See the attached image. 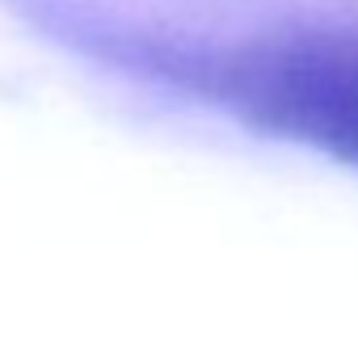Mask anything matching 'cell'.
<instances>
[{"label":"cell","mask_w":358,"mask_h":362,"mask_svg":"<svg viewBox=\"0 0 358 362\" xmlns=\"http://www.w3.org/2000/svg\"><path fill=\"white\" fill-rule=\"evenodd\" d=\"M85 42L224 110L253 135L358 169V17L278 25L207 51L114 30Z\"/></svg>","instance_id":"obj_1"}]
</instances>
